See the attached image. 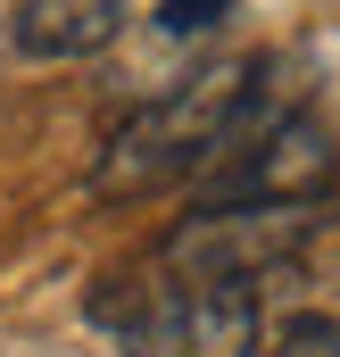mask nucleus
<instances>
[{"label":"nucleus","mask_w":340,"mask_h":357,"mask_svg":"<svg viewBox=\"0 0 340 357\" xmlns=\"http://www.w3.org/2000/svg\"><path fill=\"white\" fill-rule=\"evenodd\" d=\"M282 59H224V67H199L183 75L167 100L133 108L108 150L91 158V191L100 199H141L158 183H191L208 175L224 150H241L249 133H265L282 108H265V84H274Z\"/></svg>","instance_id":"obj_1"},{"label":"nucleus","mask_w":340,"mask_h":357,"mask_svg":"<svg viewBox=\"0 0 340 357\" xmlns=\"http://www.w3.org/2000/svg\"><path fill=\"white\" fill-rule=\"evenodd\" d=\"M316 199H241V208H191L167 233L158 266L174 282H257V274L291 266L316 241Z\"/></svg>","instance_id":"obj_2"},{"label":"nucleus","mask_w":340,"mask_h":357,"mask_svg":"<svg viewBox=\"0 0 340 357\" xmlns=\"http://www.w3.org/2000/svg\"><path fill=\"white\" fill-rule=\"evenodd\" d=\"M340 175L332 125L307 108H282L265 133H249L241 150H224L199 175V208H241V199H324Z\"/></svg>","instance_id":"obj_3"},{"label":"nucleus","mask_w":340,"mask_h":357,"mask_svg":"<svg viewBox=\"0 0 340 357\" xmlns=\"http://www.w3.org/2000/svg\"><path fill=\"white\" fill-rule=\"evenodd\" d=\"M116 25H125V0H25L17 17H8V50L17 59H91V50H108L116 42Z\"/></svg>","instance_id":"obj_4"},{"label":"nucleus","mask_w":340,"mask_h":357,"mask_svg":"<svg viewBox=\"0 0 340 357\" xmlns=\"http://www.w3.org/2000/svg\"><path fill=\"white\" fill-rule=\"evenodd\" d=\"M274 357H340V316H291L274 333Z\"/></svg>","instance_id":"obj_5"},{"label":"nucleus","mask_w":340,"mask_h":357,"mask_svg":"<svg viewBox=\"0 0 340 357\" xmlns=\"http://www.w3.org/2000/svg\"><path fill=\"white\" fill-rule=\"evenodd\" d=\"M233 8H241V0H158V33H174V42H191V33H216Z\"/></svg>","instance_id":"obj_6"}]
</instances>
